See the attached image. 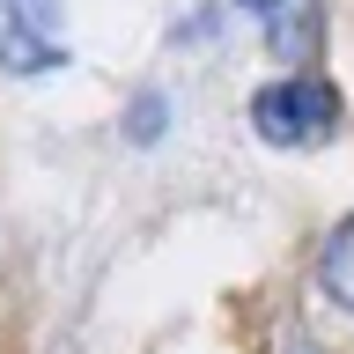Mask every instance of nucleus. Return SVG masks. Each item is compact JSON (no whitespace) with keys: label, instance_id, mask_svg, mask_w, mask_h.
Wrapping results in <instances>:
<instances>
[{"label":"nucleus","instance_id":"obj_1","mask_svg":"<svg viewBox=\"0 0 354 354\" xmlns=\"http://www.w3.org/2000/svg\"><path fill=\"white\" fill-rule=\"evenodd\" d=\"M251 133L266 148H317L339 133V96L317 74H281L251 96Z\"/></svg>","mask_w":354,"mask_h":354},{"label":"nucleus","instance_id":"obj_2","mask_svg":"<svg viewBox=\"0 0 354 354\" xmlns=\"http://www.w3.org/2000/svg\"><path fill=\"white\" fill-rule=\"evenodd\" d=\"M66 66V30L52 0H0V74H52Z\"/></svg>","mask_w":354,"mask_h":354},{"label":"nucleus","instance_id":"obj_3","mask_svg":"<svg viewBox=\"0 0 354 354\" xmlns=\"http://www.w3.org/2000/svg\"><path fill=\"white\" fill-rule=\"evenodd\" d=\"M317 288H325L339 310H354V214L339 221L325 236V251H317Z\"/></svg>","mask_w":354,"mask_h":354},{"label":"nucleus","instance_id":"obj_4","mask_svg":"<svg viewBox=\"0 0 354 354\" xmlns=\"http://www.w3.org/2000/svg\"><path fill=\"white\" fill-rule=\"evenodd\" d=\"M162 111H170V96H162V88H140V96H133V111H126V133L140 140V148H148L155 133H162Z\"/></svg>","mask_w":354,"mask_h":354},{"label":"nucleus","instance_id":"obj_5","mask_svg":"<svg viewBox=\"0 0 354 354\" xmlns=\"http://www.w3.org/2000/svg\"><path fill=\"white\" fill-rule=\"evenodd\" d=\"M236 8H243V15H251V22H266V30H281V22L295 15L303 0H236Z\"/></svg>","mask_w":354,"mask_h":354},{"label":"nucleus","instance_id":"obj_6","mask_svg":"<svg viewBox=\"0 0 354 354\" xmlns=\"http://www.w3.org/2000/svg\"><path fill=\"white\" fill-rule=\"evenodd\" d=\"M281 354H325V347H317L310 332H288V339H281Z\"/></svg>","mask_w":354,"mask_h":354}]
</instances>
